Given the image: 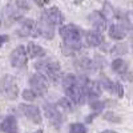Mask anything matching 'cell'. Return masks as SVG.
I'll list each match as a JSON object with an SVG mask.
<instances>
[{
    "mask_svg": "<svg viewBox=\"0 0 133 133\" xmlns=\"http://www.w3.org/2000/svg\"><path fill=\"white\" fill-rule=\"evenodd\" d=\"M60 35L64 39L63 52L64 55H72L81 48V31L73 24H68L60 28Z\"/></svg>",
    "mask_w": 133,
    "mask_h": 133,
    "instance_id": "obj_1",
    "label": "cell"
},
{
    "mask_svg": "<svg viewBox=\"0 0 133 133\" xmlns=\"http://www.w3.org/2000/svg\"><path fill=\"white\" fill-rule=\"evenodd\" d=\"M63 87H64V91L65 95L68 96V98L71 101H73L75 104H83L84 103V91H83V87L79 81L76 76L73 75H66L63 80Z\"/></svg>",
    "mask_w": 133,
    "mask_h": 133,
    "instance_id": "obj_2",
    "label": "cell"
},
{
    "mask_svg": "<svg viewBox=\"0 0 133 133\" xmlns=\"http://www.w3.org/2000/svg\"><path fill=\"white\" fill-rule=\"evenodd\" d=\"M35 68L40 71V75H43L45 79L49 80H57L60 75V64L55 60H40L35 63Z\"/></svg>",
    "mask_w": 133,
    "mask_h": 133,
    "instance_id": "obj_3",
    "label": "cell"
},
{
    "mask_svg": "<svg viewBox=\"0 0 133 133\" xmlns=\"http://www.w3.org/2000/svg\"><path fill=\"white\" fill-rule=\"evenodd\" d=\"M0 93H2L3 97L14 100L17 97L19 89H17V84L14 76H4L2 80H0Z\"/></svg>",
    "mask_w": 133,
    "mask_h": 133,
    "instance_id": "obj_4",
    "label": "cell"
},
{
    "mask_svg": "<svg viewBox=\"0 0 133 133\" xmlns=\"http://www.w3.org/2000/svg\"><path fill=\"white\" fill-rule=\"evenodd\" d=\"M81 87H83V91H84V95H87L88 97L91 98H96L100 96L101 93V87H100V83L97 81H93V80H89L87 77L81 76L79 79Z\"/></svg>",
    "mask_w": 133,
    "mask_h": 133,
    "instance_id": "obj_5",
    "label": "cell"
},
{
    "mask_svg": "<svg viewBox=\"0 0 133 133\" xmlns=\"http://www.w3.org/2000/svg\"><path fill=\"white\" fill-rule=\"evenodd\" d=\"M44 112H45V116L48 117V120L53 124L55 128H60L61 123H63V113L59 110V108L56 105L52 104H45L44 105Z\"/></svg>",
    "mask_w": 133,
    "mask_h": 133,
    "instance_id": "obj_6",
    "label": "cell"
},
{
    "mask_svg": "<svg viewBox=\"0 0 133 133\" xmlns=\"http://www.w3.org/2000/svg\"><path fill=\"white\" fill-rule=\"evenodd\" d=\"M53 27H55V25L51 24L49 21L41 15V19L39 20V23H37V25H36L37 36L40 35V36H43L44 39L51 40V39L53 37V35H55V28H53Z\"/></svg>",
    "mask_w": 133,
    "mask_h": 133,
    "instance_id": "obj_7",
    "label": "cell"
},
{
    "mask_svg": "<svg viewBox=\"0 0 133 133\" xmlns=\"http://www.w3.org/2000/svg\"><path fill=\"white\" fill-rule=\"evenodd\" d=\"M11 64L15 68H23L27 64V52L23 45L16 47L11 53Z\"/></svg>",
    "mask_w": 133,
    "mask_h": 133,
    "instance_id": "obj_8",
    "label": "cell"
},
{
    "mask_svg": "<svg viewBox=\"0 0 133 133\" xmlns=\"http://www.w3.org/2000/svg\"><path fill=\"white\" fill-rule=\"evenodd\" d=\"M29 84L35 93H44L48 89V80L40 73L32 75V77L29 79Z\"/></svg>",
    "mask_w": 133,
    "mask_h": 133,
    "instance_id": "obj_9",
    "label": "cell"
},
{
    "mask_svg": "<svg viewBox=\"0 0 133 133\" xmlns=\"http://www.w3.org/2000/svg\"><path fill=\"white\" fill-rule=\"evenodd\" d=\"M20 110L27 118H29L32 123L35 124H41V116L39 112V108L35 105H20Z\"/></svg>",
    "mask_w": 133,
    "mask_h": 133,
    "instance_id": "obj_10",
    "label": "cell"
},
{
    "mask_svg": "<svg viewBox=\"0 0 133 133\" xmlns=\"http://www.w3.org/2000/svg\"><path fill=\"white\" fill-rule=\"evenodd\" d=\"M17 33H19V36H21V37H27V36H37L35 21L31 20V19L23 20V23L20 24V28H19Z\"/></svg>",
    "mask_w": 133,
    "mask_h": 133,
    "instance_id": "obj_11",
    "label": "cell"
},
{
    "mask_svg": "<svg viewBox=\"0 0 133 133\" xmlns=\"http://www.w3.org/2000/svg\"><path fill=\"white\" fill-rule=\"evenodd\" d=\"M43 16L45 17L51 24H53V25H60L63 23V20H64L63 14L60 12V9L56 8V7H52V8L47 9V11H44Z\"/></svg>",
    "mask_w": 133,
    "mask_h": 133,
    "instance_id": "obj_12",
    "label": "cell"
},
{
    "mask_svg": "<svg viewBox=\"0 0 133 133\" xmlns=\"http://www.w3.org/2000/svg\"><path fill=\"white\" fill-rule=\"evenodd\" d=\"M89 21L92 23L93 28L96 29V32L101 33L105 31L107 28V20H105V16L100 12H92L89 15Z\"/></svg>",
    "mask_w": 133,
    "mask_h": 133,
    "instance_id": "obj_13",
    "label": "cell"
},
{
    "mask_svg": "<svg viewBox=\"0 0 133 133\" xmlns=\"http://www.w3.org/2000/svg\"><path fill=\"white\" fill-rule=\"evenodd\" d=\"M75 66L79 71H84V72H95L98 66L95 64L93 60L88 59V57H80L75 61Z\"/></svg>",
    "mask_w": 133,
    "mask_h": 133,
    "instance_id": "obj_14",
    "label": "cell"
},
{
    "mask_svg": "<svg viewBox=\"0 0 133 133\" xmlns=\"http://www.w3.org/2000/svg\"><path fill=\"white\" fill-rule=\"evenodd\" d=\"M101 87L104 88V89L109 91L110 93H116L120 97L124 95V88L121 87L118 83L110 81L109 79H107V77H103V79H101Z\"/></svg>",
    "mask_w": 133,
    "mask_h": 133,
    "instance_id": "obj_15",
    "label": "cell"
},
{
    "mask_svg": "<svg viewBox=\"0 0 133 133\" xmlns=\"http://www.w3.org/2000/svg\"><path fill=\"white\" fill-rule=\"evenodd\" d=\"M0 129L5 133H17V123L14 116H7L0 123Z\"/></svg>",
    "mask_w": 133,
    "mask_h": 133,
    "instance_id": "obj_16",
    "label": "cell"
},
{
    "mask_svg": "<svg viewBox=\"0 0 133 133\" xmlns=\"http://www.w3.org/2000/svg\"><path fill=\"white\" fill-rule=\"evenodd\" d=\"M128 29L121 24H112L109 27V36L115 40H123L127 36Z\"/></svg>",
    "mask_w": 133,
    "mask_h": 133,
    "instance_id": "obj_17",
    "label": "cell"
},
{
    "mask_svg": "<svg viewBox=\"0 0 133 133\" xmlns=\"http://www.w3.org/2000/svg\"><path fill=\"white\" fill-rule=\"evenodd\" d=\"M25 52L29 55V57H32V59H39V57H43L44 55H45V51H44L40 45L35 44V43H29L27 45Z\"/></svg>",
    "mask_w": 133,
    "mask_h": 133,
    "instance_id": "obj_18",
    "label": "cell"
},
{
    "mask_svg": "<svg viewBox=\"0 0 133 133\" xmlns=\"http://www.w3.org/2000/svg\"><path fill=\"white\" fill-rule=\"evenodd\" d=\"M87 43L92 47H98L104 43V37H103L101 33H98L96 31L87 32Z\"/></svg>",
    "mask_w": 133,
    "mask_h": 133,
    "instance_id": "obj_19",
    "label": "cell"
},
{
    "mask_svg": "<svg viewBox=\"0 0 133 133\" xmlns=\"http://www.w3.org/2000/svg\"><path fill=\"white\" fill-rule=\"evenodd\" d=\"M112 69L118 75H125L128 71V64L121 59H116L112 61Z\"/></svg>",
    "mask_w": 133,
    "mask_h": 133,
    "instance_id": "obj_20",
    "label": "cell"
},
{
    "mask_svg": "<svg viewBox=\"0 0 133 133\" xmlns=\"http://www.w3.org/2000/svg\"><path fill=\"white\" fill-rule=\"evenodd\" d=\"M59 108V110L63 113V112H71V110L73 109L72 108V104L69 101V98H61L59 101V105H56Z\"/></svg>",
    "mask_w": 133,
    "mask_h": 133,
    "instance_id": "obj_21",
    "label": "cell"
},
{
    "mask_svg": "<svg viewBox=\"0 0 133 133\" xmlns=\"http://www.w3.org/2000/svg\"><path fill=\"white\" fill-rule=\"evenodd\" d=\"M69 132H71V133H87V128H85L84 124L73 123V124L69 127Z\"/></svg>",
    "mask_w": 133,
    "mask_h": 133,
    "instance_id": "obj_22",
    "label": "cell"
},
{
    "mask_svg": "<svg viewBox=\"0 0 133 133\" xmlns=\"http://www.w3.org/2000/svg\"><path fill=\"white\" fill-rule=\"evenodd\" d=\"M128 52V45L127 44H118V45H115L112 48V53L115 55H124Z\"/></svg>",
    "mask_w": 133,
    "mask_h": 133,
    "instance_id": "obj_23",
    "label": "cell"
},
{
    "mask_svg": "<svg viewBox=\"0 0 133 133\" xmlns=\"http://www.w3.org/2000/svg\"><path fill=\"white\" fill-rule=\"evenodd\" d=\"M23 98L27 100V101H33V100L36 98V93L33 92L32 89H25L23 92Z\"/></svg>",
    "mask_w": 133,
    "mask_h": 133,
    "instance_id": "obj_24",
    "label": "cell"
},
{
    "mask_svg": "<svg viewBox=\"0 0 133 133\" xmlns=\"http://www.w3.org/2000/svg\"><path fill=\"white\" fill-rule=\"evenodd\" d=\"M91 108L95 110V112H101L103 108H104V103H101V101H92L91 103Z\"/></svg>",
    "mask_w": 133,
    "mask_h": 133,
    "instance_id": "obj_25",
    "label": "cell"
},
{
    "mask_svg": "<svg viewBox=\"0 0 133 133\" xmlns=\"http://www.w3.org/2000/svg\"><path fill=\"white\" fill-rule=\"evenodd\" d=\"M16 5H17V8H20V9H29V3H28V0H16Z\"/></svg>",
    "mask_w": 133,
    "mask_h": 133,
    "instance_id": "obj_26",
    "label": "cell"
},
{
    "mask_svg": "<svg viewBox=\"0 0 133 133\" xmlns=\"http://www.w3.org/2000/svg\"><path fill=\"white\" fill-rule=\"evenodd\" d=\"M104 12H105L107 17H110V19H112V16H113V9H110V5H109L108 3H105V7H104Z\"/></svg>",
    "mask_w": 133,
    "mask_h": 133,
    "instance_id": "obj_27",
    "label": "cell"
},
{
    "mask_svg": "<svg viewBox=\"0 0 133 133\" xmlns=\"http://www.w3.org/2000/svg\"><path fill=\"white\" fill-rule=\"evenodd\" d=\"M104 117L107 120H109V121H115V123H118V121H120V117L118 116H115L113 113H107Z\"/></svg>",
    "mask_w": 133,
    "mask_h": 133,
    "instance_id": "obj_28",
    "label": "cell"
},
{
    "mask_svg": "<svg viewBox=\"0 0 133 133\" xmlns=\"http://www.w3.org/2000/svg\"><path fill=\"white\" fill-rule=\"evenodd\" d=\"M7 40H8V36H5V35H0V47H2Z\"/></svg>",
    "mask_w": 133,
    "mask_h": 133,
    "instance_id": "obj_29",
    "label": "cell"
},
{
    "mask_svg": "<svg viewBox=\"0 0 133 133\" xmlns=\"http://www.w3.org/2000/svg\"><path fill=\"white\" fill-rule=\"evenodd\" d=\"M103 133H117V132H113V130H105V132H103Z\"/></svg>",
    "mask_w": 133,
    "mask_h": 133,
    "instance_id": "obj_30",
    "label": "cell"
},
{
    "mask_svg": "<svg viewBox=\"0 0 133 133\" xmlns=\"http://www.w3.org/2000/svg\"><path fill=\"white\" fill-rule=\"evenodd\" d=\"M73 2H75V3H77V4H80L81 2H84V0H73Z\"/></svg>",
    "mask_w": 133,
    "mask_h": 133,
    "instance_id": "obj_31",
    "label": "cell"
},
{
    "mask_svg": "<svg viewBox=\"0 0 133 133\" xmlns=\"http://www.w3.org/2000/svg\"><path fill=\"white\" fill-rule=\"evenodd\" d=\"M36 3H39V5H43V3H41V0H35Z\"/></svg>",
    "mask_w": 133,
    "mask_h": 133,
    "instance_id": "obj_32",
    "label": "cell"
},
{
    "mask_svg": "<svg viewBox=\"0 0 133 133\" xmlns=\"http://www.w3.org/2000/svg\"><path fill=\"white\" fill-rule=\"evenodd\" d=\"M35 133H43V130H37V132H35Z\"/></svg>",
    "mask_w": 133,
    "mask_h": 133,
    "instance_id": "obj_33",
    "label": "cell"
},
{
    "mask_svg": "<svg viewBox=\"0 0 133 133\" xmlns=\"http://www.w3.org/2000/svg\"><path fill=\"white\" fill-rule=\"evenodd\" d=\"M44 2H49V0H44Z\"/></svg>",
    "mask_w": 133,
    "mask_h": 133,
    "instance_id": "obj_34",
    "label": "cell"
}]
</instances>
